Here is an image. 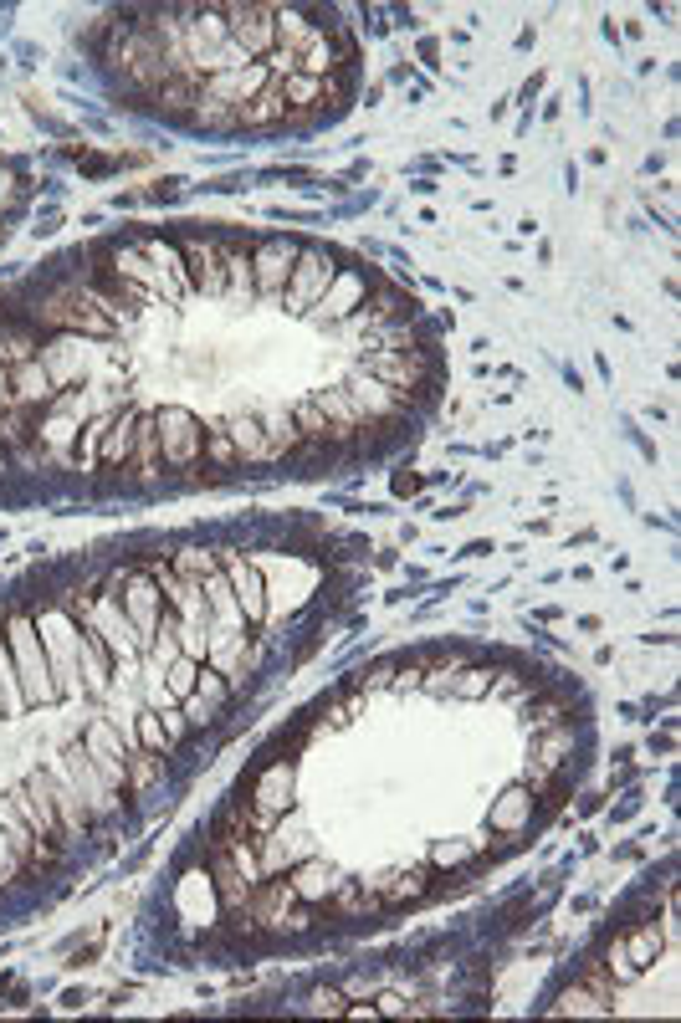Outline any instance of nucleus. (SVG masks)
<instances>
[{"label":"nucleus","instance_id":"obj_1","mask_svg":"<svg viewBox=\"0 0 681 1023\" xmlns=\"http://www.w3.org/2000/svg\"><path fill=\"white\" fill-rule=\"evenodd\" d=\"M36 318L41 323H52V328H72V333H88V338H108L118 323L98 307L93 292H82V287H62L52 297H41L36 302Z\"/></svg>","mask_w":681,"mask_h":1023},{"label":"nucleus","instance_id":"obj_2","mask_svg":"<svg viewBox=\"0 0 681 1023\" xmlns=\"http://www.w3.org/2000/svg\"><path fill=\"white\" fill-rule=\"evenodd\" d=\"M369 379H379V384H390L400 399H425V389H431V379H436V359L425 348H415V353H390V348H374L369 353V369H364Z\"/></svg>","mask_w":681,"mask_h":1023},{"label":"nucleus","instance_id":"obj_3","mask_svg":"<svg viewBox=\"0 0 681 1023\" xmlns=\"http://www.w3.org/2000/svg\"><path fill=\"white\" fill-rule=\"evenodd\" d=\"M221 21H226V36L251 62H267L277 52V6H241V0H231V6H221Z\"/></svg>","mask_w":681,"mask_h":1023},{"label":"nucleus","instance_id":"obj_4","mask_svg":"<svg viewBox=\"0 0 681 1023\" xmlns=\"http://www.w3.org/2000/svg\"><path fill=\"white\" fill-rule=\"evenodd\" d=\"M313 405L328 415V451L344 456L354 440H359V425H364L359 405L349 399V389H318V394H313Z\"/></svg>","mask_w":681,"mask_h":1023},{"label":"nucleus","instance_id":"obj_5","mask_svg":"<svg viewBox=\"0 0 681 1023\" xmlns=\"http://www.w3.org/2000/svg\"><path fill=\"white\" fill-rule=\"evenodd\" d=\"M349 399L359 405V415H364V420L405 425V415H410V399H400L390 384H379V379H369V374H359V379L349 384Z\"/></svg>","mask_w":681,"mask_h":1023},{"label":"nucleus","instance_id":"obj_6","mask_svg":"<svg viewBox=\"0 0 681 1023\" xmlns=\"http://www.w3.org/2000/svg\"><path fill=\"white\" fill-rule=\"evenodd\" d=\"M251 809L267 814V819L292 809V758H277V763H267L257 778H251Z\"/></svg>","mask_w":681,"mask_h":1023},{"label":"nucleus","instance_id":"obj_7","mask_svg":"<svg viewBox=\"0 0 681 1023\" xmlns=\"http://www.w3.org/2000/svg\"><path fill=\"white\" fill-rule=\"evenodd\" d=\"M205 865H210V880H216V896H221V906H226V911L246 906V896H251V880L236 870L231 850H221V844L210 839V844H205Z\"/></svg>","mask_w":681,"mask_h":1023},{"label":"nucleus","instance_id":"obj_8","mask_svg":"<svg viewBox=\"0 0 681 1023\" xmlns=\"http://www.w3.org/2000/svg\"><path fill=\"white\" fill-rule=\"evenodd\" d=\"M185 272H190V287L195 292H226V266H221V251L210 241H185Z\"/></svg>","mask_w":681,"mask_h":1023},{"label":"nucleus","instance_id":"obj_9","mask_svg":"<svg viewBox=\"0 0 681 1023\" xmlns=\"http://www.w3.org/2000/svg\"><path fill=\"white\" fill-rule=\"evenodd\" d=\"M328 277H333V261L318 256V251H303V261L292 266V307L303 313L308 302H318V292H328Z\"/></svg>","mask_w":681,"mask_h":1023},{"label":"nucleus","instance_id":"obj_10","mask_svg":"<svg viewBox=\"0 0 681 1023\" xmlns=\"http://www.w3.org/2000/svg\"><path fill=\"white\" fill-rule=\"evenodd\" d=\"M287 123V93H282V82H267L251 103L236 108V128H277Z\"/></svg>","mask_w":681,"mask_h":1023},{"label":"nucleus","instance_id":"obj_11","mask_svg":"<svg viewBox=\"0 0 681 1023\" xmlns=\"http://www.w3.org/2000/svg\"><path fill=\"white\" fill-rule=\"evenodd\" d=\"M154 425H159V446H164L169 461H190V456H195L200 435H195V420H190L185 410H164Z\"/></svg>","mask_w":681,"mask_h":1023},{"label":"nucleus","instance_id":"obj_12","mask_svg":"<svg viewBox=\"0 0 681 1023\" xmlns=\"http://www.w3.org/2000/svg\"><path fill=\"white\" fill-rule=\"evenodd\" d=\"M318 36H323V26H313L303 11H287V6H277V52H287V57L297 62V57H303Z\"/></svg>","mask_w":681,"mask_h":1023},{"label":"nucleus","instance_id":"obj_13","mask_svg":"<svg viewBox=\"0 0 681 1023\" xmlns=\"http://www.w3.org/2000/svg\"><path fill=\"white\" fill-rule=\"evenodd\" d=\"M200 93H205V77H200V72H169L164 87L154 93V103H159L164 113H195Z\"/></svg>","mask_w":681,"mask_h":1023},{"label":"nucleus","instance_id":"obj_14","mask_svg":"<svg viewBox=\"0 0 681 1023\" xmlns=\"http://www.w3.org/2000/svg\"><path fill=\"white\" fill-rule=\"evenodd\" d=\"M221 568H226V573L236 578V589H241V609H246V619H251V625H257V619H262V609H267V604H262V578H257V568H251V563H241L236 553H221Z\"/></svg>","mask_w":681,"mask_h":1023},{"label":"nucleus","instance_id":"obj_15","mask_svg":"<svg viewBox=\"0 0 681 1023\" xmlns=\"http://www.w3.org/2000/svg\"><path fill=\"white\" fill-rule=\"evenodd\" d=\"M287 880H292L297 901H328V896H333V885H338V880H333V870H328L323 860H303V865H297Z\"/></svg>","mask_w":681,"mask_h":1023},{"label":"nucleus","instance_id":"obj_16","mask_svg":"<svg viewBox=\"0 0 681 1023\" xmlns=\"http://www.w3.org/2000/svg\"><path fill=\"white\" fill-rule=\"evenodd\" d=\"M226 435H231V446H236V456H241V461H272V451H267V435H262V420L236 415V420L226 425Z\"/></svg>","mask_w":681,"mask_h":1023},{"label":"nucleus","instance_id":"obj_17","mask_svg":"<svg viewBox=\"0 0 681 1023\" xmlns=\"http://www.w3.org/2000/svg\"><path fill=\"white\" fill-rule=\"evenodd\" d=\"M287 272H292V241H267V251L257 256V272H251V277L272 292V287L287 282Z\"/></svg>","mask_w":681,"mask_h":1023},{"label":"nucleus","instance_id":"obj_18","mask_svg":"<svg viewBox=\"0 0 681 1023\" xmlns=\"http://www.w3.org/2000/svg\"><path fill=\"white\" fill-rule=\"evenodd\" d=\"M134 451H139V476L154 481V476H159V425H154L149 415L134 420Z\"/></svg>","mask_w":681,"mask_h":1023},{"label":"nucleus","instance_id":"obj_19","mask_svg":"<svg viewBox=\"0 0 681 1023\" xmlns=\"http://www.w3.org/2000/svg\"><path fill=\"white\" fill-rule=\"evenodd\" d=\"M134 420H139V415H123V420L108 430V440H103V456H98V461H103V471H118V461L134 451Z\"/></svg>","mask_w":681,"mask_h":1023},{"label":"nucleus","instance_id":"obj_20","mask_svg":"<svg viewBox=\"0 0 681 1023\" xmlns=\"http://www.w3.org/2000/svg\"><path fill=\"white\" fill-rule=\"evenodd\" d=\"M569 752H574V732H569V727H548V737H543V747H538L533 768L553 773V768H564V758H569Z\"/></svg>","mask_w":681,"mask_h":1023},{"label":"nucleus","instance_id":"obj_21","mask_svg":"<svg viewBox=\"0 0 681 1023\" xmlns=\"http://www.w3.org/2000/svg\"><path fill=\"white\" fill-rule=\"evenodd\" d=\"M262 435H267V451H272V461H277V456H292L297 446H303V435H297L292 415H267Z\"/></svg>","mask_w":681,"mask_h":1023},{"label":"nucleus","instance_id":"obj_22","mask_svg":"<svg viewBox=\"0 0 681 1023\" xmlns=\"http://www.w3.org/2000/svg\"><path fill=\"white\" fill-rule=\"evenodd\" d=\"M292 425H297L303 440H313V446H328V415L313 405V399H303V405L292 410Z\"/></svg>","mask_w":681,"mask_h":1023},{"label":"nucleus","instance_id":"obj_23","mask_svg":"<svg viewBox=\"0 0 681 1023\" xmlns=\"http://www.w3.org/2000/svg\"><path fill=\"white\" fill-rule=\"evenodd\" d=\"M553 1013H610V998H600L594 988H564L559 1003H553Z\"/></svg>","mask_w":681,"mask_h":1023},{"label":"nucleus","instance_id":"obj_24","mask_svg":"<svg viewBox=\"0 0 681 1023\" xmlns=\"http://www.w3.org/2000/svg\"><path fill=\"white\" fill-rule=\"evenodd\" d=\"M656 952H661V931H656V926H635V931H630V957H625V962H630L635 972H646V967L656 962Z\"/></svg>","mask_w":681,"mask_h":1023},{"label":"nucleus","instance_id":"obj_25","mask_svg":"<svg viewBox=\"0 0 681 1023\" xmlns=\"http://www.w3.org/2000/svg\"><path fill=\"white\" fill-rule=\"evenodd\" d=\"M425 880H431V875H425V865H420V870H405V875H390V885H385L379 896H385V901H420V896H425Z\"/></svg>","mask_w":681,"mask_h":1023},{"label":"nucleus","instance_id":"obj_26","mask_svg":"<svg viewBox=\"0 0 681 1023\" xmlns=\"http://www.w3.org/2000/svg\"><path fill=\"white\" fill-rule=\"evenodd\" d=\"M221 266H226V282H231L236 292H251V287H257V277H251V261H246L241 251H221Z\"/></svg>","mask_w":681,"mask_h":1023},{"label":"nucleus","instance_id":"obj_27","mask_svg":"<svg viewBox=\"0 0 681 1023\" xmlns=\"http://www.w3.org/2000/svg\"><path fill=\"white\" fill-rule=\"evenodd\" d=\"M569 711H574V706H569L564 696H553V701L533 706V717H528V722H533L538 732H548V727H564V717H569Z\"/></svg>","mask_w":681,"mask_h":1023},{"label":"nucleus","instance_id":"obj_28","mask_svg":"<svg viewBox=\"0 0 681 1023\" xmlns=\"http://www.w3.org/2000/svg\"><path fill=\"white\" fill-rule=\"evenodd\" d=\"M21 635V660H26V681H31V696H47L52 686L41 681V655H36V645H31V635L26 630H16Z\"/></svg>","mask_w":681,"mask_h":1023},{"label":"nucleus","instance_id":"obj_29","mask_svg":"<svg viewBox=\"0 0 681 1023\" xmlns=\"http://www.w3.org/2000/svg\"><path fill=\"white\" fill-rule=\"evenodd\" d=\"M41 783H47V793H52V804H57V809L67 814V824H72V829H88V819H82V809H77V798H72V793H67L62 783H52V778H41Z\"/></svg>","mask_w":681,"mask_h":1023},{"label":"nucleus","instance_id":"obj_30","mask_svg":"<svg viewBox=\"0 0 681 1023\" xmlns=\"http://www.w3.org/2000/svg\"><path fill=\"white\" fill-rule=\"evenodd\" d=\"M205 451H210V461H216V466H231V461H241L226 430H205Z\"/></svg>","mask_w":681,"mask_h":1023},{"label":"nucleus","instance_id":"obj_31","mask_svg":"<svg viewBox=\"0 0 681 1023\" xmlns=\"http://www.w3.org/2000/svg\"><path fill=\"white\" fill-rule=\"evenodd\" d=\"M216 563H221L216 553H200V548H190V553H180V558H175V568H180V573H216Z\"/></svg>","mask_w":681,"mask_h":1023},{"label":"nucleus","instance_id":"obj_32","mask_svg":"<svg viewBox=\"0 0 681 1023\" xmlns=\"http://www.w3.org/2000/svg\"><path fill=\"white\" fill-rule=\"evenodd\" d=\"M487 686H492V671H466V676H456L451 691H456V696H482Z\"/></svg>","mask_w":681,"mask_h":1023},{"label":"nucleus","instance_id":"obj_33","mask_svg":"<svg viewBox=\"0 0 681 1023\" xmlns=\"http://www.w3.org/2000/svg\"><path fill=\"white\" fill-rule=\"evenodd\" d=\"M584 988H594L600 998H610L615 988H610V977H605V967L600 962H584Z\"/></svg>","mask_w":681,"mask_h":1023},{"label":"nucleus","instance_id":"obj_34","mask_svg":"<svg viewBox=\"0 0 681 1023\" xmlns=\"http://www.w3.org/2000/svg\"><path fill=\"white\" fill-rule=\"evenodd\" d=\"M123 763L134 768V783H149V778H154V768L144 763V752H129V758H123Z\"/></svg>","mask_w":681,"mask_h":1023},{"label":"nucleus","instance_id":"obj_35","mask_svg":"<svg viewBox=\"0 0 681 1023\" xmlns=\"http://www.w3.org/2000/svg\"><path fill=\"white\" fill-rule=\"evenodd\" d=\"M313 1008H318V1013H338V1008H344V998H338L333 988H323V993L313 998Z\"/></svg>","mask_w":681,"mask_h":1023},{"label":"nucleus","instance_id":"obj_36","mask_svg":"<svg viewBox=\"0 0 681 1023\" xmlns=\"http://www.w3.org/2000/svg\"><path fill=\"white\" fill-rule=\"evenodd\" d=\"M374 1013H395V1018H400V1013H410V1008H405V998H400V993H385Z\"/></svg>","mask_w":681,"mask_h":1023},{"label":"nucleus","instance_id":"obj_37","mask_svg":"<svg viewBox=\"0 0 681 1023\" xmlns=\"http://www.w3.org/2000/svg\"><path fill=\"white\" fill-rule=\"evenodd\" d=\"M6 850H11V839L0 844V885H6V880H16V865H11V855H6Z\"/></svg>","mask_w":681,"mask_h":1023},{"label":"nucleus","instance_id":"obj_38","mask_svg":"<svg viewBox=\"0 0 681 1023\" xmlns=\"http://www.w3.org/2000/svg\"><path fill=\"white\" fill-rule=\"evenodd\" d=\"M190 676H195V665H175V676H169V681H175V691H190Z\"/></svg>","mask_w":681,"mask_h":1023}]
</instances>
